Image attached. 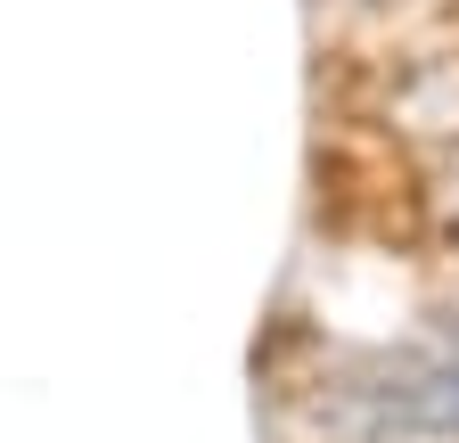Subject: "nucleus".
<instances>
[{
	"mask_svg": "<svg viewBox=\"0 0 459 443\" xmlns=\"http://www.w3.org/2000/svg\"><path fill=\"white\" fill-rule=\"evenodd\" d=\"M328 411L361 443H459V312H443L427 337L344 369Z\"/></svg>",
	"mask_w": 459,
	"mask_h": 443,
	"instance_id": "obj_1",
	"label": "nucleus"
}]
</instances>
